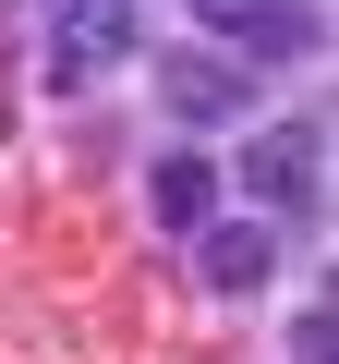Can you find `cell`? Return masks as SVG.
Masks as SVG:
<instances>
[{
	"instance_id": "obj_3",
	"label": "cell",
	"mask_w": 339,
	"mask_h": 364,
	"mask_svg": "<svg viewBox=\"0 0 339 364\" xmlns=\"http://www.w3.org/2000/svg\"><path fill=\"white\" fill-rule=\"evenodd\" d=\"M157 97H170V122H243L255 109V85H243V61H218V49H170L157 61Z\"/></svg>"
},
{
	"instance_id": "obj_1",
	"label": "cell",
	"mask_w": 339,
	"mask_h": 364,
	"mask_svg": "<svg viewBox=\"0 0 339 364\" xmlns=\"http://www.w3.org/2000/svg\"><path fill=\"white\" fill-rule=\"evenodd\" d=\"M243 195H255V219L315 231V207H327V122H279V134H255V146H243Z\"/></svg>"
},
{
	"instance_id": "obj_6",
	"label": "cell",
	"mask_w": 339,
	"mask_h": 364,
	"mask_svg": "<svg viewBox=\"0 0 339 364\" xmlns=\"http://www.w3.org/2000/svg\"><path fill=\"white\" fill-rule=\"evenodd\" d=\"M206 219H218V170L206 158H170L157 170V231H206Z\"/></svg>"
},
{
	"instance_id": "obj_4",
	"label": "cell",
	"mask_w": 339,
	"mask_h": 364,
	"mask_svg": "<svg viewBox=\"0 0 339 364\" xmlns=\"http://www.w3.org/2000/svg\"><path fill=\"white\" fill-rule=\"evenodd\" d=\"M279 243H291L279 219H206V231H194V279H206V291H267Z\"/></svg>"
},
{
	"instance_id": "obj_2",
	"label": "cell",
	"mask_w": 339,
	"mask_h": 364,
	"mask_svg": "<svg viewBox=\"0 0 339 364\" xmlns=\"http://www.w3.org/2000/svg\"><path fill=\"white\" fill-rule=\"evenodd\" d=\"M194 25H218L243 61H303L315 49V0H182Z\"/></svg>"
},
{
	"instance_id": "obj_5",
	"label": "cell",
	"mask_w": 339,
	"mask_h": 364,
	"mask_svg": "<svg viewBox=\"0 0 339 364\" xmlns=\"http://www.w3.org/2000/svg\"><path fill=\"white\" fill-rule=\"evenodd\" d=\"M49 25H61V61H49V85H73V73H97V61H121L145 25H133V0H49Z\"/></svg>"
}]
</instances>
